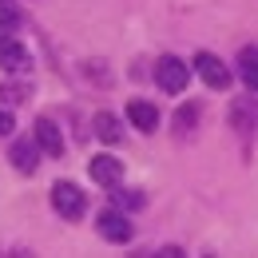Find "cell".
<instances>
[{"mask_svg": "<svg viewBox=\"0 0 258 258\" xmlns=\"http://www.w3.org/2000/svg\"><path fill=\"white\" fill-rule=\"evenodd\" d=\"M36 147L44 151V155H64V139H60V127L52 123V119H36Z\"/></svg>", "mask_w": 258, "mask_h": 258, "instance_id": "8", "label": "cell"}, {"mask_svg": "<svg viewBox=\"0 0 258 258\" xmlns=\"http://www.w3.org/2000/svg\"><path fill=\"white\" fill-rule=\"evenodd\" d=\"M99 234L107 238V242H127L131 238V223H127V215L123 211H115V207H107L103 215H99Z\"/></svg>", "mask_w": 258, "mask_h": 258, "instance_id": "5", "label": "cell"}, {"mask_svg": "<svg viewBox=\"0 0 258 258\" xmlns=\"http://www.w3.org/2000/svg\"><path fill=\"white\" fill-rule=\"evenodd\" d=\"M195 119H199V107H195V103H187V107L179 111V119H175V127H179V131H191V123H195Z\"/></svg>", "mask_w": 258, "mask_h": 258, "instance_id": "13", "label": "cell"}, {"mask_svg": "<svg viewBox=\"0 0 258 258\" xmlns=\"http://www.w3.org/2000/svg\"><path fill=\"white\" fill-rule=\"evenodd\" d=\"M0 135H12V115L8 111H0Z\"/></svg>", "mask_w": 258, "mask_h": 258, "instance_id": "17", "label": "cell"}, {"mask_svg": "<svg viewBox=\"0 0 258 258\" xmlns=\"http://www.w3.org/2000/svg\"><path fill=\"white\" fill-rule=\"evenodd\" d=\"M195 72H199V76H203V84H211L215 92L230 88V68H226L215 52H199V56H195Z\"/></svg>", "mask_w": 258, "mask_h": 258, "instance_id": "3", "label": "cell"}, {"mask_svg": "<svg viewBox=\"0 0 258 258\" xmlns=\"http://www.w3.org/2000/svg\"><path fill=\"white\" fill-rule=\"evenodd\" d=\"M52 207H56V215H60V219L76 223V219L88 211V199H84V191H80L76 183L60 179V183H52Z\"/></svg>", "mask_w": 258, "mask_h": 258, "instance_id": "1", "label": "cell"}, {"mask_svg": "<svg viewBox=\"0 0 258 258\" xmlns=\"http://www.w3.org/2000/svg\"><path fill=\"white\" fill-rule=\"evenodd\" d=\"M127 119L139 131H155L159 127V111H155V103H147V99H131L127 103Z\"/></svg>", "mask_w": 258, "mask_h": 258, "instance_id": "9", "label": "cell"}, {"mask_svg": "<svg viewBox=\"0 0 258 258\" xmlns=\"http://www.w3.org/2000/svg\"><path fill=\"white\" fill-rule=\"evenodd\" d=\"M92 179H96L99 187H119V179H123V163L111 159V155H96V159H92Z\"/></svg>", "mask_w": 258, "mask_h": 258, "instance_id": "7", "label": "cell"}, {"mask_svg": "<svg viewBox=\"0 0 258 258\" xmlns=\"http://www.w3.org/2000/svg\"><path fill=\"white\" fill-rule=\"evenodd\" d=\"M115 203L127 207V211H139V207H143V195H139V191H119V195H115Z\"/></svg>", "mask_w": 258, "mask_h": 258, "instance_id": "14", "label": "cell"}, {"mask_svg": "<svg viewBox=\"0 0 258 258\" xmlns=\"http://www.w3.org/2000/svg\"><path fill=\"white\" fill-rule=\"evenodd\" d=\"M8 163H12L20 175H32L36 163H40V147H36V139H12V147H8Z\"/></svg>", "mask_w": 258, "mask_h": 258, "instance_id": "6", "label": "cell"}, {"mask_svg": "<svg viewBox=\"0 0 258 258\" xmlns=\"http://www.w3.org/2000/svg\"><path fill=\"white\" fill-rule=\"evenodd\" d=\"M0 99H28V88H24V84H4V88H0Z\"/></svg>", "mask_w": 258, "mask_h": 258, "instance_id": "15", "label": "cell"}, {"mask_svg": "<svg viewBox=\"0 0 258 258\" xmlns=\"http://www.w3.org/2000/svg\"><path fill=\"white\" fill-rule=\"evenodd\" d=\"M0 68H4V72H12V76H24V72L32 68L28 48H24L20 40H8V36H0Z\"/></svg>", "mask_w": 258, "mask_h": 258, "instance_id": "4", "label": "cell"}, {"mask_svg": "<svg viewBox=\"0 0 258 258\" xmlns=\"http://www.w3.org/2000/svg\"><path fill=\"white\" fill-rule=\"evenodd\" d=\"M238 76H242V84L258 92V48H242L238 52Z\"/></svg>", "mask_w": 258, "mask_h": 258, "instance_id": "10", "label": "cell"}, {"mask_svg": "<svg viewBox=\"0 0 258 258\" xmlns=\"http://www.w3.org/2000/svg\"><path fill=\"white\" fill-rule=\"evenodd\" d=\"M187 80H191V72H187V64L179 60V56H159L155 60V84H159L163 92H183L187 88Z\"/></svg>", "mask_w": 258, "mask_h": 258, "instance_id": "2", "label": "cell"}, {"mask_svg": "<svg viewBox=\"0 0 258 258\" xmlns=\"http://www.w3.org/2000/svg\"><path fill=\"white\" fill-rule=\"evenodd\" d=\"M92 127H96V139H99V143H119V139H123V127H119V119H115V115H107V111H99Z\"/></svg>", "mask_w": 258, "mask_h": 258, "instance_id": "11", "label": "cell"}, {"mask_svg": "<svg viewBox=\"0 0 258 258\" xmlns=\"http://www.w3.org/2000/svg\"><path fill=\"white\" fill-rule=\"evenodd\" d=\"M151 258H187V254H183V246H159Z\"/></svg>", "mask_w": 258, "mask_h": 258, "instance_id": "16", "label": "cell"}, {"mask_svg": "<svg viewBox=\"0 0 258 258\" xmlns=\"http://www.w3.org/2000/svg\"><path fill=\"white\" fill-rule=\"evenodd\" d=\"M20 24V8L12 4V0H0V32H8V28H16Z\"/></svg>", "mask_w": 258, "mask_h": 258, "instance_id": "12", "label": "cell"}]
</instances>
